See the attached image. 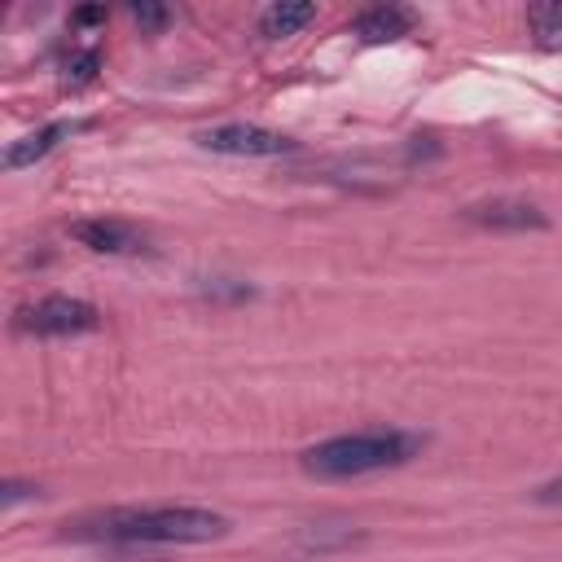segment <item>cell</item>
<instances>
[{
    "label": "cell",
    "instance_id": "cell-9",
    "mask_svg": "<svg viewBox=\"0 0 562 562\" xmlns=\"http://www.w3.org/2000/svg\"><path fill=\"white\" fill-rule=\"evenodd\" d=\"M61 136H66V123H48V127H40V132H31V136L13 140V145L4 149V167H9V171L31 167V162H35V158H44Z\"/></svg>",
    "mask_w": 562,
    "mask_h": 562
},
{
    "label": "cell",
    "instance_id": "cell-8",
    "mask_svg": "<svg viewBox=\"0 0 562 562\" xmlns=\"http://www.w3.org/2000/svg\"><path fill=\"white\" fill-rule=\"evenodd\" d=\"M312 18H316V4L281 0V4H268V9H263V18H259V35H268V40H285V35H299Z\"/></svg>",
    "mask_w": 562,
    "mask_h": 562
},
{
    "label": "cell",
    "instance_id": "cell-3",
    "mask_svg": "<svg viewBox=\"0 0 562 562\" xmlns=\"http://www.w3.org/2000/svg\"><path fill=\"white\" fill-rule=\"evenodd\" d=\"M18 325L26 334H40V338H70V334H88L101 325V312L88 303V299H75V294H48L40 303H26L18 307Z\"/></svg>",
    "mask_w": 562,
    "mask_h": 562
},
{
    "label": "cell",
    "instance_id": "cell-6",
    "mask_svg": "<svg viewBox=\"0 0 562 562\" xmlns=\"http://www.w3.org/2000/svg\"><path fill=\"white\" fill-rule=\"evenodd\" d=\"M413 26H417V13L404 9V4H378V9H364V13L351 22L356 40H364V44H391V40H404Z\"/></svg>",
    "mask_w": 562,
    "mask_h": 562
},
{
    "label": "cell",
    "instance_id": "cell-2",
    "mask_svg": "<svg viewBox=\"0 0 562 562\" xmlns=\"http://www.w3.org/2000/svg\"><path fill=\"white\" fill-rule=\"evenodd\" d=\"M422 448H426V439L413 430L373 426V430H351V435H334V439L312 443L303 452V470L312 479H360V474L395 470V465L413 461Z\"/></svg>",
    "mask_w": 562,
    "mask_h": 562
},
{
    "label": "cell",
    "instance_id": "cell-15",
    "mask_svg": "<svg viewBox=\"0 0 562 562\" xmlns=\"http://www.w3.org/2000/svg\"><path fill=\"white\" fill-rule=\"evenodd\" d=\"M97 22H105V9H79L75 13V26H97Z\"/></svg>",
    "mask_w": 562,
    "mask_h": 562
},
{
    "label": "cell",
    "instance_id": "cell-13",
    "mask_svg": "<svg viewBox=\"0 0 562 562\" xmlns=\"http://www.w3.org/2000/svg\"><path fill=\"white\" fill-rule=\"evenodd\" d=\"M40 487H31V483H18V479H9L4 487H0V505H18V501H26V496H35Z\"/></svg>",
    "mask_w": 562,
    "mask_h": 562
},
{
    "label": "cell",
    "instance_id": "cell-5",
    "mask_svg": "<svg viewBox=\"0 0 562 562\" xmlns=\"http://www.w3.org/2000/svg\"><path fill=\"white\" fill-rule=\"evenodd\" d=\"M70 237L97 255H136L145 250V233L123 220H79L70 224Z\"/></svg>",
    "mask_w": 562,
    "mask_h": 562
},
{
    "label": "cell",
    "instance_id": "cell-11",
    "mask_svg": "<svg viewBox=\"0 0 562 562\" xmlns=\"http://www.w3.org/2000/svg\"><path fill=\"white\" fill-rule=\"evenodd\" d=\"M132 18H136V22L145 26V31H162L171 13H167L162 4H132Z\"/></svg>",
    "mask_w": 562,
    "mask_h": 562
},
{
    "label": "cell",
    "instance_id": "cell-12",
    "mask_svg": "<svg viewBox=\"0 0 562 562\" xmlns=\"http://www.w3.org/2000/svg\"><path fill=\"white\" fill-rule=\"evenodd\" d=\"M97 61H101L97 53H79V57H75L70 66H66V79H70V83H83V79H92V70H97Z\"/></svg>",
    "mask_w": 562,
    "mask_h": 562
},
{
    "label": "cell",
    "instance_id": "cell-1",
    "mask_svg": "<svg viewBox=\"0 0 562 562\" xmlns=\"http://www.w3.org/2000/svg\"><path fill=\"white\" fill-rule=\"evenodd\" d=\"M228 518L198 505H149V509H114L97 518L92 540L110 544H211L228 536Z\"/></svg>",
    "mask_w": 562,
    "mask_h": 562
},
{
    "label": "cell",
    "instance_id": "cell-7",
    "mask_svg": "<svg viewBox=\"0 0 562 562\" xmlns=\"http://www.w3.org/2000/svg\"><path fill=\"white\" fill-rule=\"evenodd\" d=\"M465 220L474 224H487V228H544V215L531 206V202H518V198H492V202H474L465 206Z\"/></svg>",
    "mask_w": 562,
    "mask_h": 562
},
{
    "label": "cell",
    "instance_id": "cell-14",
    "mask_svg": "<svg viewBox=\"0 0 562 562\" xmlns=\"http://www.w3.org/2000/svg\"><path fill=\"white\" fill-rule=\"evenodd\" d=\"M536 501H540V505H562V474L549 479V483H540V487H536Z\"/></svg>",
    "mask_w": 562,
    "mask_h": 562
},
{
    "label": "cell",
    "instance_id": "cell-10",
    "mask_svg": "<svg viewBox=\"0 0 562 562\" xmlns=\"http://www.w3.org/2000/svg\"><path fill=\"white\" fill-rule=\"evenodd\" d=\"M527 26H531V40L540 48H562V0L531 4L527 9Z\"/></svg>",
    "mask_w": 562,
    "mask_h": 562
},
{
    "label": "cell",
    "instance_id": "cell-4",
    "mask_svg": "<svg viewBox=\"0 0 562 562\" xmlns=\"http://www.w3.org/2000/svg\"><path fill=\"white\" fill-rule=\"evenodd\" d=\"M198 145L211 149V154H228V158H277V154L294 149V140L285 132H272V127H259V123L206 127V132H198Z\"/></svg>",
    "mask_w": 562,
    "mask_h": 562
}]
</instances>
